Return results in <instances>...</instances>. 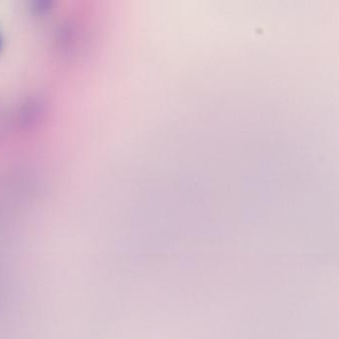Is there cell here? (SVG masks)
<instances>
[{"instance_id":"1","label":"cell","mask_w":339,"mask_h":339,"mask_svg":"<svg viewBox=\"0 0 339 339\" xmlns=\"http://www.w3.org/2000/svg\"><path fill=\"white\" fill-rule=\"evenodd\" d=\"M45 115V106L38 98H30L23 104L19 110L18 121L22 129H32L36 128Z\"/></svg>"},{"instance_id":"2","label":"cell","mask_w":339,"mask_h":339,"mask_svg":"<svg viewBox=\"0 0 339 339\" xmlns=\"http://www.w3.org/2000/svg\"><path fill=\"white\" fill-rule=\"evenodd\" d=\"M54 2L51 0H38L31 2V10L33 14L38 17L48 15L53 10Z\"/></svg>"},{"instance_id":"3","label":"cell","mask_w":339,"mask_h":339,"mask_svg":"<svg viewBox=\"0 0 339 339\" xmlns=\"http://www.w3.org/2000/svg\"><path fill=\"white\" fill-rule=\"evenodd\" d=\"M2 48H3V37H2V35L0 34V53H1V51H2Z\"/></svg>"}]
</instances>
